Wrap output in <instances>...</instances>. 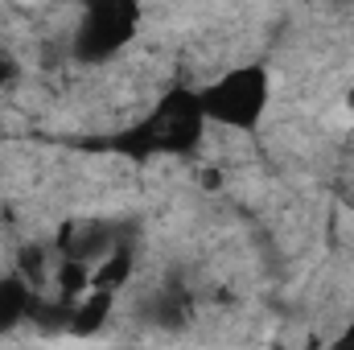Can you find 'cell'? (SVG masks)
I'll return each instance as SVG.
<instances>
[{
    "label": "cell",
    "instance_id": "obj_1",
    "mask_svg": "<svg viewBox=\"0 0 354 350\" xmlns=\"http://www.w3.org/2000/svg\"><path fill=\"white\" fill-rule=\"evenodd\" d=\"M268 103H272V75L256 62H239L218 79H210L206 87H198V107L206 124L231 132H252L268 111Z\"/></svg>",
    "mask_w": 354,
    "mask_h": 350
},
{
    "label": "cell",
    "instance_id": "obj_2",
    "mask_svg": "<svg viewBox=\"0 0 354 350\" xmlns=\"http://www.w3.org/2000/svg\"><path fill=\"white\" fill-rule=\"evenodd\" d=\"M346 107L354 111V83H351V91H346Z\"/></svg>",
    "mask_w": 354,
    "mask_h": 350
}]
</instances>
